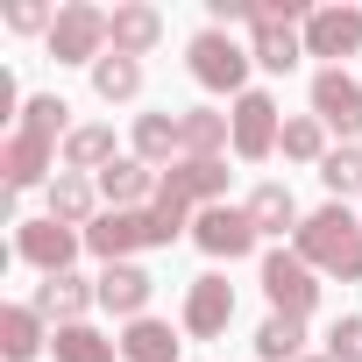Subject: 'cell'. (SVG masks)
Listing matches in <instances>:
<instances>
[{"label": "cell", "mask_w": 362, "mask_h": 362, "mask_svg": "<svg viewBox=\"0 0 362 362\" xmlns=\"http://www.w3.org/2000/svg\"><path fill=\"white\" fill-rule=\"evenodd\" d=\"M291 249L320 270V277H341V284H362V221L334 199V206H320V214H305L298 221V235H291Z\"/></svg>", "instance_id": "6da1fadb"}, {"label": "cell", "mask_w": 362, "mask_h": 362, "mask_svg": "<svg viewBox=\"0 0 362 362\" xmlns=\"http://www.w3.org/2000/svg\"><path fill=\"white\" fill-rule=\"evenodd\" d=\"M185 57H192V78H199L206 93H235V100L249 93V64H256V57H249L228 29H199Z\"/></svg>", "instance_id": "7a4b0ae2"}, {"label": "cell", "mask_w": 362, "mask_h": 362, "mask_svg": "<svg viewBox=\"0 0 362 362\" xmlns=\"http://www.w3.org/2000/svg\"><path fill=\"white\" fill-rule=\"evenodd\" d=\"M263 298H270V313L305 320V313L320 305V270H313L298 249H270V256H263Z\"/></svg>", "instance_id": "3957f363"}, {"label": "cell", "mask_w": 362, "mask_h": 362, "mask_svg": "<svg viewBox=\"0 0 362 362\" xmlns=\"http://www.w3.org/2000/svg\"><path fill=\"white\" fill-rule=\"evenodd\" d=\"M86 249H93V256H107V263H128L135 249H170V235L156 228V214H149V206H135V214H114V206H107V214L86 228Z\"/></svg>", "instance_id": "277c9868"}, {"label": "cell", "mask_w": 362, "mask_h": 362, "mask_svg": "<svg viewBox=\"0 0 362 362\" xmlns=\"http://www.w3.org/2000/svg\"><path fill=\"white\" fill-rule=\"evenodd\" d=\"M50 57L57 64H100L107 57V8H93V0H64L57 29H50Z\"/></svg>", "instance_id": "5b68a950"}, {"label": "cell", "mask_w": 362, "mask_h": 362, "mask_svg": "<svg viewBox=\"0 0 362 362\" xmlns=\"http://www.w3.org/2000/svg\"><path fill=\"white\" fill-rule=\"evenodd\" d=\"M192 242H199L214 263H235V256H249L263 235H256L249 206H199V214H192Z\"/></svg>", "instance_id": "8992f818"}, {"label": "cell", "mask_w": 362, "mask_h": 362, "mask_svg": "<svg viewBox=\"0 0 362 362\" xmlns=\"http://www.w3.org/2000/svg\"><path fill=\"white\" fill-rule=\"evenodd\" d=\"M78 249H86V235H78V228H64V221H50V214H43V221H22V235H15V256H22V263H36L43 277H64Z\"/></svg>", "instance_id": "52a82bcc"}, {"label": "cell", "mask_w": 362, "mask_h": 362, "mask_svg": "<svg viewBox=\"0 0 362 362\" xmlns=\"http://www.w3.org/2000/svg\"><path fill=\"white\" fill-rule=\"evenodd\" d=\"M228 121H235V156H242V163H263V156L277 149V135H284L277 100H270V93H256V86L235 100V114H228Z\"/></svg>", "instance_id": "ba28073f"}, {"label": "cell", "mask_w": 362, "mask_h": 362, "mask_svg": "<svg viewBox=\"0 0 362 362\" xmlns=\"http://www.w3.org/2000/svg\"><path fill=\"white\" fill-rule=\"evenodd\" d=\"M156 192L177 199V206H221V192H228V163H221V156H177V163L163 170Z\"/></svg>", "instance_id": "9c48e42d"}, {"label": "cell", "mask_w": 362, "mask_h": 362, "mask_svg": "<svg viewBox=\"0 0 362 362\" xmlns=\"http://www.w3.org/2000/svg\"><path fill=\"white\" fill-rule=\"evenodd\" d=\"M313 114H320L327 128L355 135V128H362V78H355V71H341V64L313 71Z\"/></svg>", "instance_id": "30bf717a"}, {"label": "cell", "mask_w": 362, "mask_h": 362, "mask_svg": "<svg viewBox=\"0 0 362 362\" xmlns=\"http://www.w3.org/2000/svg\"><path fill=\"white\" fill-rule=\"evenodd\" d=\"M228 320H235V284L228 277H192L185 284V334L214 341V334H228Z\"/></svg>", "instance_id": "8fae6325"}, {"label": "cell", "mask_w": 362, "mask_h": 362, "mask_svg": "<svg viewBox=\"0 0 362 362\" xmlns=\"http://www.w3.org/2000/svg\"><path fill=\"white\" fill-rule=\"evenodd\" d=\"M362 50V8H313L305 22V57H355Z\"/></svg>", "instance_id": "7c38bea8"}, {"label": "cell", "mask_w": 362, "mask_h": 362, "mask_svg": "<svg viewBox=\"0 0 362 362\" xmlns=\"http://www.w3.org/2000/svg\"><path fill=\"white\" fill-rule=\"evenodd\" d=\"M156 185L163 177L142 163V156H114L107 170H100V199L114 206V214H135V206H156Z\"/></svg>", "instance_id": "4fadbf2b"}, {"label": "cell", "mask_w": 362, "mask_h": 362, "mask_svg": "<svg viewBox=\"0 0 362 362\" xmlns=\"http://www.w3.org/2000/svg\"><path fill=\"white\" fill-rule=\"evenodd\" d=\"M156 36H163V15L149 0H128V8L107 15V50L114 57H142V50H156Z\"/></svg>", "instance_id": "5bb4252c"}, {"label": "cell", "mask_w": 362, "mask_h": 362, "mask_svg": "<svg viewBox=\"0 0 362 362\" xmlns=\"http://www.w3.org/2000/svg\"><path fill=\"white\" fill-rule=\"evenodd\" d=\"M29 305H36L43 320H57V327H78V320H86V305H100V284H86V277H71V270H64V277H43Z\"/></svg>", "instance_id": "9a60e30c"}, {"label": "cell", "mask_w": 362, "mask_h": 362, "mask_svg": "<svg viewBox=\"0 0 362 362\" xmlns=\"http://www.w3.org/2000/svg\"><path fill=\"white\" fill-rule=\"evenodd\" d=\"M149 291H156V277L135 270V263H107V270H100V305L121 313V320H142V313H149Z\"/></svg>", "instance_id": "2e32d148"}, {"label": "cell", "mask_w": 362, "mask_h": 362, "mask_svg": "<svg viewBox=\"0 0 362 362\" xmlns=\"http://www.w3.org/2000/svg\"><path fill=\"white\" fill-rule=\"evenodd\" d=\"M50 156H57V142H43V135L15 128V135H8V149H0V170H8V192H22V185H43V177H50Z\"/></svg>", "instance_id": "e0dca14e"}, {"label": "cell", "mask_w": 362, "mask_h": 362, "mask_svg": "<svg viewBox=\"0 0 362 362\" xmlns=\"http://www.w3.org/2000/svg\"><path fill=\"white\" fill-rule=\"evenodd\" d=\"M135 156L149 170H170L177 156H185V128H177V114H142L135 121Z\"/></svg>", "instance_id": "ac0fdd59"}, {"label": "cell", "mask_w": 362, "mask_h": 362, "mask_svg": "<svg viewBox=\"0 0 362 362\" xmlns=\"http://www.w3.org/2000/svg\"><path fill=\"white\" fill-rule=\"evenodd\" d=\"M93 206H100V185H93V177H78V170H57V177H50V221H64V228L86 235Z\"/></svg>", "instance_id": "d6986e66"}, {"label": "cell", "mask_w": 362, "mask_h": 362, "mask_svg": "<svg viewBox=\"0 0 362 362\" xmlns=\"http://www.w3.org/2000/svg\"><path fill=\"white\" fill-rule=\"evenodd\" d=\"M121 355H128V362H177V327L142 313V320L121 327Z\"/></svg>", "instance_id": "ffe728a7"}, {"label": "cell", "mask_w": 362, "mask_h": 362, "mask_svg": "<svg viewBox=\"0 0 362 362\" xmlns=\"http://www.w3.org/2000/svg\"><path fill=\"white\" fill-rule=\"evenodd\" d=\"M249 57H256L263 71H298V57H305V29L256 22V43H249Z\"/></svg>", "instance_id": "44dd1931"}, {"label": "cell", "mask_w": 362, "mask_h": 362, "mask_svg": "<svg viewBox=\"0 0 362 362\" xmlns=\"http://www.w3.org/2000/svg\"><path fill=\"white\" fill-rule=\"evenodd\" d=\"M0 355L8 362H36L43 355V313L36 305H8L0 313Z\"/></svg>", "instance_id": "7402d4cb"}, {"label": "cell", "mask_w": 362, "mask_h": 362, "mask_svg": "<svg viewBox=\"0 0 362 362\" xmlns=\"http://www.w3.org/2000/svg\"><path fill=\"white\" fill-rule=\"evenodd\" d=\"M177 128H185V156H221L235 142V121L214 114V107H192V114H177Z\"/></svg>", "instance_id": "603a6c76"}, {"label": "cell", "mask_w": 362, "mask_h": 362, "mask_svg": "<svg viewBox=\"0 0 362 362\" xmlns=\"http://www.w3.org/2000/svg\"><path fill=\"white\" fill-rule=\"evenodd\" d=\"M249 221H256V235H298V199H291V185H256L249 192Z\"/></svg>", "instance_id": "cb8c5ba5"}, {"label": "cell", "mask_w": 362, "mask_h": 362, "mask_svg": "<svg viewBox=\"0 0 362 362\" xmlns=\"http://www.w3.org/2000/svg\"><path fill=\"white\" fill-rule=\"evenodd\" d=\"M114 163V128H100V121H86V128H71V142H64V170H107Z\"/></svg>", "instance_id": "d4e9b609"}, {"label": "cell", "mask_w": 362, "mask_h": 362, "mask_svg": "<svg viewBox=\"0 0 362 362\" xmlns=\"http://www.w3.org/2000/svg\"><path fill=\"white\" fill-rule=\"evenodd\" d=\"M298 355H305V320L270 313V320L256 327V362H298Z\"/></svg>", "instance_id": "484cf974"}, {"label": "cell", "mask_w": 362, "mask_h": 362, "mask_svg": "<svg viewBox=\"0 0 362 362\" xmlns=\"http://www.w3.org/2000/svg\"><path fill=\"white\" fill-rule=\"evenodd\" d=\"M277 149H284L291 163H327V121H320V114H291L284 135H277Z\"/></svg>", "instance_id": "4316f807"}, {"label": "cell", "mask_w": 362, "mask_h": 362, "mask_svg": "<svg viewBox=\"0 0 362 362\" xmlns=\"http://www.w3.org/2000/svg\"><path fill=\"white\" fill-rule=\"evenodd\" d=\"M93 93H100L107 107H114V100H135V93H142V64H135V57H114V50H107V57L93 64Z\"/></svg>", "instance_id": "83f0119b"}, {"label": "cell", "mask_w": 362, "mask_h": 362, "mask_svg": "<svg viewBox=\"0 0 362 362\" xmlns=\"http://www.w3.org/2000/svg\"><path fill=\"white\" fill-rule=\"evenodd\" d=\"M50 348H57V362H114V355H121V341L93 334L86 320H78V327H57V341H50Z\"/></svg>", "instance_id": "f1b7e54d"}, {"label": "cell", "mask_w": 362, "mask_h": 362, "mask_svg": "<svg viewBox=\"0 0 362 362\" xmlns=\"http://www.w3.org/2000/svg\"><path fill=\"white\" fill-rule=\"evenodd\" d=\"M22 128L43 135V142H71V107H64L57 93H36V100L22 107Z\"/></svg>", "instance_id": "f546056e"}, {"label": "cell", "mask_w": 362, "mask_h": 362, "mask_svg": "<svg viewBox=\"0 0 362 362\" xmlns=\"http://www.w3.org/2000/svg\"><path fill=\"white\" fill-rule=\"evenodd\" d=\"M320 185H327L334 199H348V192H362V149H355V142H341V149H327V163H320Z\"/></svg>", "instance_id": "4dcf8cb0"}, {"label": "cell", "mask_w": 362, "mask_h": 362, "mask_svg": "<svg viewBox=\"0 0 362 362\" xmlns=\"http://www.w3.org/2000/svg\"><path fill=\"white\" fill-rule=\"evenodd\" d=\"M327 355H334V362H362V320H355V313H348V320H334Z\"/></svg>", "instance_id": "1f68e13d"}, {"label": "cell", "mask_w": 362, "mask_h": 362, "mask_svg": "<svg viewBox=\"0 0 362 362\" xmlns=\"http://www.w3.org/2000/svg\"><path fill=\"white\" fill-rule=\"evenodd\" d=\"M8 29H22V36H36V29H43V36H50V29H57V15L43 8V0H15V8H8Z\"/></svg>", "instance_id": "d6a6232c"}, {"label": "cell", "mask_w": 362, "mask_h": 362, "mask_svg": "<svg viewBox=\"0 0 362 362\" xmlns=\"http://www.w3.org/2000/svg\"><path fill=\"white\" fill-rule=\"evenodd\" d=\"M298 362H334V355H298Z\"/></svg>", "instance_id": "836d02e7"}]
</instances>
